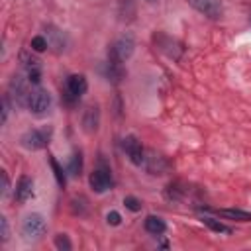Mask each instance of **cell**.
Returning a JSON list of instances; mask_svg holds the SVG:
<instances>
[{
	"instance_id": "obj_3",
	"label": "cell",
	"mask_w": 251,
	"mask_h": 251,
	"mask_svg": "<svg viewBox=\"0 0 251 251\" xmlns=\"http://www.w3.org/2000/svg\"><path fill=\"white\" fill-rule=\"evenodd\" d=\"M27 108H29L33 114L43 116V114L51 108V94H49L47 90H43V88L31 90L29 96H27Z\"/></svg>"
},
{
	"instance_id": "obj_21",
	"label": "cell",
	"mask_w": 251,
	"mask_h": 251,
	"mask_svg": "<svg viewBox=\"0 0 251 251\" xmlns=\"http://www.w3.org/2000/svg\"><path fill=\"white\" fill-rule=\"evenodd\" d=\"M31 49L35 51V53H41V51H45L47 47H49V41L43 37V35H35V37H31Z\"/></svg>"
},
{
	"instance_id": "obj_26",
	"label": "cell",
	"mask_w": 251,
	"mask_h": 251,
	"mask_svg": "<svg viewBox=\"0 0 251 251\" xmlns=\"http://www.w3.org/2000/svg\"><path fill=\"white\" fill-rule=\"evenodd\" d=\"M0 176H2V194H6V192H8V188H10V182H8V175H6V171H2V173H0Z\"/></svg>"
},
{
	"instance_id": "obj_12",
	"label": "cell",
	"mask_w": 251,
	"mask_h": 251,
	"mask_svg": "<svg viewBox=\"0 0 251 251\" xmlns=\"http://www.w3.org/2000/svg\"><path fill=\"white\" fill-rule=\"evenodd\" d=\"M104 75H106V78H108L110 82L118 84V82H122V78L126 76V69H124V65H122V63L108 59L106 69H104Z\"/></svg>"
},
{
	"instance_id": "obj_11",
	"label": "cell",
	"mask_w": 251,
	"mask_h": 251,
	"mask_svg": "<svg viewBox=\"0 0 251 251\" xmlns=\"http://www.w3.org/2000/svg\"><path fill=\"white\" fill-rule=\"evenodd\" d=\"M33 196V180L29 176H20L18 184H16V200L18 202H27Z\"/></svg>"
},
{
	"instance_id": "obj_6",
	"label": "cell",
	"mask_w": 251,
	"mask_h": 251,
	"mask_svg": "<svg viewBox=\"0 0 251 251\" xmlns=\"http://www.w3.org/2000/svg\"><path fill=\"white\" fill-rule=\"evenodd\" d=\"M124 151L127 153V157L133 165H143L145 163V151L141 147V141L135 135L124 137Z\"/></svg>"
},
{
	"instance_id": "obj_16",
	"label": "cell",
	"mask_w": 251,
	"mask_h": 251,
	"mask_svg": "<svg viewBox=\"0 0 251 251\" xmlns=\"http://www.w3.org/2000/svg\"><path fill=\"white\" fill-rule=\"evenodd\" d=\"M67 171H69V175H71V176H80V173H82V155H80V151L73 153V157H71V161H69Z\"/></svg>"
},
{
	"instance_id": "obj_28",
	"label": "cell",
	"mask_w": 251,
	"mask_h": 251,
	"mask_svg": "<svg viewBox=\"0 0 251 251\" xmlns=\"http://www.w3.org/2000/svg\"><path fill=\"white\" fill-rule=\"evenodd\" d=\"M249 22H251V18H249Z\"/></svg>"
},
{
	"instance_id": "obj_19",
	"label": "cell",
	"mask_w": 251,
	"mask_h": 251,
	"mask_svg": "<svg viewBox=\"0 0 251 251\" xmlns=\"http://www.w3.org/2000/svg\"><path fill=\"white\" fill-rule=\"evenodd\" d=\"M220 216H226V218H233V220H241V222H247L251 220V214L249 212H243V210H216Z\"/></svg>"
},
{
	"instance_id": "obj_9",
	"label": "cell",
	"mask_w": 251,
	"mask_h": 251,
	"mask_svg": "<svg viewBox=\"0 0 251 251\" xmlns=\"http://www.w3.org/2000/svg\"><path fill=\"white\" fill-rule=\"evenodd\" d=\"M88 88V82H86V76L84 75H71L67 78V94H71L73 98H80Z\"/></svg>"
},
{
	"instance_id": "obj_14",
	"label": "cell",
	"mask_w": 251,
	"mask_h": 251,
	"mask_svg": "<svg viewBox=\"0 0 251 251\" xmlns=\"http://www.w3.org/2000/svg\"><path fill=\"white\" fill-rule=\"evenodd\" d=\"M98 120H100V112H98V108H96V106H90V108L84 112V118H82V126H84V129H86L88 133L96 131V127H98Z\"/></svg>"
},
{
	"instance_id": "obj_2",
	"label": "cell",
	"mask_w": 251,
	"mask_h": 251,
	"mask_svg": "<svg viewBox=\"0 0 251 251\" xmlns=\"http://www.w3.org/2000/svg\"><path fill=\"white\" fill-rule=\"evenodd\" d=\"M45 220L39 214H29L22 224V233L25 235V239H41L45 235Z\"/></svg>"
},
{
	"instance_id": "obj_27",
	"label": "cell",
	"mask_w": 251,
	"mask_h": 251,
	"mask_svg": "<svg viewBox=\"0 0 251 251\" xmlns=\"http://www.w3.org/2000/svg\"><path fill=\"white\" fill-rule=\"evenodd\" d=\"M147 2H153V0H147Z\"/></svg>"
},
{
	"instance_id": "obj_24",
	"label": "cell",
	"mask_w": 251,
	"mask_h": 251,
	"mask_svg": "<svg viewBox=\"0 0 251 251\" xmlns=\"http://www.w3.org/2000/svg\"><path fill=\"white\" fill-rule=\"evenodd\" d=\"M106 222H108L110 226H120V224H122V216H120L118 212H108Z\"/></svg>"
},
{
	"instance_id": "obj_20",
	"label": "cell",
	"mask_w": 251,
	"mask_h": 251,
	"mask_svg": "<svg viewBox=\"0 0 251 251\" xmlns=\"http://www.w3.org/2000/svg\"><path fill=\"white\" fill-rule=\"evenodd\" d=\"M204 224L212 229V231H218V233H231V227H227L226 224L214 220V218H204Z\"/></svg>"
},
{
	"instance_id": "obj_15",
	"label": "cell",
	"mask_w": 251,
	"mask_h": 251,
	"mask_svg": "<svg viewBox=\"0 0 251 251\" xmlns=\"http://www.w3.org/2000/svg\"><path fill=\"white\" fill-rule=\"evenodd\" d=\"M145 229L149 233H153V235H161L167 229V224L159 216H147L145 218Z\"/></svg>"
},
{
	"instance_id": "obj_17",
	"label": "cell",
	"mask_w": 251,
	"mask_h": 251,
	"mask_svg": "<svg viewBox=\"0 0 251 251\" xmlns=\"http://www.w3.org/2000/svg\"><path fill=\"white\" fill-rule=\"evenodd\" d=\"M20 59H22V63H24V67H25L27 73H31V71H41V61L35 59V57H31V55H27L25 51L20 55Z\"/></svg>"
},
{
	"instance_id": "obj_7",
	"label": "cell",
	"mask_w": 251,
	"mask_h": 251,
	"mask_svg": "<svg viewBox=\"0 0 251 251\" xmlns=\"http://www.w3.org/2000/svg\"><path fill=\"white\" fill-rule=\"evenodd\" d=\"M31 90H27L25 80L22 76H14L10 82V96L14 98V104L18 106H27V96Z\"/></svg>"
},
{
	"instance_id": "obj_13",
	"label": "cell",
	"mask_w": 251,
	"mask_h": 251,
	"mask_svg": "<svg viewBox=\"0 0 251 251\" xmlns=\"http://www.w3.org/2000/svg\"><path fill=\"white\" fill-rule=\"evenodd\" d=\"M47 41H49V47H53L55 53H61L65 49V35H63V31H59L53 25L47 27Z\"/></svg>"
},
{
	"instance_id": "obj_8",
	"label": "cell",
	"mask_w": 251,
	"mask_h": 251,
	"mask_svg": "<svg viewBox=\"0 0 251 251\" xmlns=\"http://www.w3.org/2000/svg\"><path fill=\"white\" fill-rule=\"evenodd\" d=\"M88 182H90V188L94 192H98V194H102V192H106V190L112 188V176L108 175V171H102V169H96L90 175Z\"/></svg>"
},
{
	"instance_id": "obj_22",
	"label": "cell",
	"mask_w": 251,
	"mask_h": 251,
	"mask_svg": "<svg viewBox=\"0 0 251 251\" xmlns=\"http://www.w3.org/2000/svg\"><path fill=\"white\" fill-rule=\"evenodd\" d=\"M55 247H57L59 251H71V241H69V237L63 235V233H59V235L55 237Z\"/></svg>"
},
{
	"instance_id": "obj_25",
	"label": "cell",
	"mask_w": 251,
	"mask_h": 251,
	"mask_svg": "<svg viewBox=\"0 0 251 251\" xmlns=\"http://www.w3.org/2000/svg\"><path fill=\"white\" fill-rule=\"evenodd\" d=\"M0 229H2V241H6L8 239V222L4 216L0 218Z\"/></svg>"
},
{
	"instance_id": "obj_18",
	"label": "cell",
	"mask_w": 251,
	"mask_h": 251,
	"mask_svg": "<svg viewBox=\"0 0 251 251\" xmlns=\"http://www.w3.org/2000/svg\"><path fill=\"white\" fill-rule=\"evenodd\" d=\"M49 163H51V167H53V175H55L57 184H59V186H65V184H67V175L63 173V167L57 163L55 157H49Z\"/></svg>"
},
{
	"instance_id": "obj_1",
	"label": "cell",
	"mask_w": 251,
	"mask_h": 251,
	"mask_svg": "<svg viewBox=\"0 0 251 251\" xmlns=\"http://www.w3.org/2000/svg\"><path fill=\"white\" fill-rule=\"evenodd\" d=\"M133 47H135L133 37H131V35H122V37H118V39L112 43V47H110V51H108V59L118 61V63H124V61H127V59L131 57Z\"/></svg>"
},
{
	"instance_id": "obj_5",
	"label": "cell",
	"mask_w": 251,
	"mask_h": 251,
	"mask_svg": "<svg viewBox=\"0 0 251 251\" xmlns=\"http://www.w3.org/2000/svg\"><path fill=\"white\" fill-rule=\"evenodd\" d=\"M188 4L210 20H218L224 14L222 0H188Z\"/></svg>"
},
{
	"instance_id": "obj_4",
	"label": "cell",
	"mask_w": 251,
	"mask_h": 251,
	"mask_svg": "<svg viewBox=\"0 0 251 251\" xmlns=\"http://www.w3.org/2000/svg\"><path fill=\"white\" fill-rule=\"evenodd\" d=\"M51 139V129L49 127H43V129H31L27 133L22 135V145L25 149H41L49 143Z\"/></svg>"
},
{
	"instance_id": "obj_23",
	"label": "cell",
	"mask_w": 251,
	"mask_h": 251,
	"mask_svg": "<svg viewBox=\"0 0 251 251\" xmlns=\"http://www.w3.org/2000/svg\"><path fill=\"white\" fill-rule=\"evenodd\" d=\"M124 206H126L127 210H131V212H139V210H141V202H139L135 196H126V198H124Z\"/></svg>"
},
{
	"instance_id": "obj_10",
	"label": "cell",
	"mask_w": 251,
	"mask_h": 251,
	"mask_svg": "<svg viewBox=\"0 0 251 251\" xmlns=\"http://www.w3.org/2000/svg\"><path fill=\"white\" fill-rule=\"evenodd\" d=\"M145 167H147V171H149L151 175H165L167 169H169L165 157L157 155L155 151H149V153L145 155Z\"/></svg>"
}]
</instances>
